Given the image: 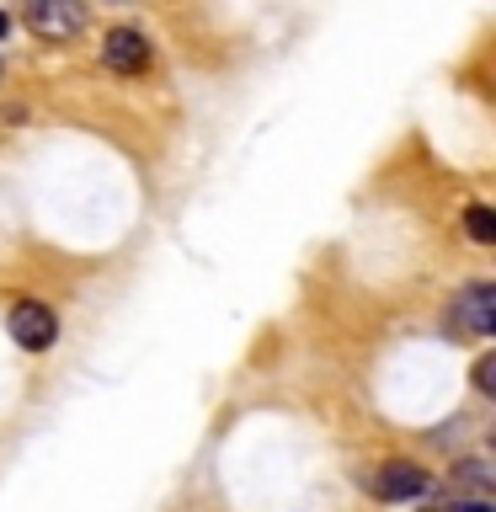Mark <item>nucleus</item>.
I'll return each mask as SVG.
<instances>
[{
  "mask_svg": "<svg viewBox=\"0 0 496 512\" xmlns=\"http://www.w3.org/2000/svg\"><path fill=\"white\" fill-rule=\"evenodd\" d=\"M80 27H86V6H75V0H38V6H27V32H38L43 43H70Z\"/></svg>",
  "mask_w": 496,
  "mask_h": 512,
  "instance_id": "obj_1",
  "label": "nucleus"
},
{
  "mask_svg": "<svg viewBox=\"0 0 496 512\" xmlns=\"http://www.w3.org/2000/svg\"><path fill=\"white\" fill-rule=\"evenodd\" d=\"M11 342L27 347V352H48V347L59 342L54 310H48V304H38V299H22V304L11 310Z\"/></svg>",
  "mask_w": 496,
  "mask_h": 512,
  "instance_id": "obj_2",
  "label": "nucleus"
},
{
  "mask_svg": "<svg viewBox=\"0 0 496 512\" xmlns=\"http://www.w3.org/2000/svg\"><path fill=\"white\" fill-rule=\"evenodd\" d=\"M102 64L118 75H139L144 64H150V38H144L139 27H112L102 38Z\"/></svg>",
  "mask_w": 496,
  "mask_h": 512,
  "instance_id": "obj_3",
  "label": "nucleus"
},
{
  "mask_svg": "<svg viewBox=\"0 0 496 512\" xmlns=\"http://www.w3.org/2000/svg\"><path fill=\"white\" fill-rule=\"evenodd\" d=\"M368 491H374L379 502H411V496L427 491V470H416V464H406V459H390V464L374 470Z\"/></svg>",
  "mask_w": 496,
  "mask_h": 512,
  "instance_id": "obj_4",
  "label": "nucleus"
},
{
  "mask_svg": "<svg viewBox=\"0 0 496 512\" xmlns=\"http://www.w3.org/2000/svg\"><path fill=\"white\" fill-rule=\"evenodd\" d=\"M454 326L470 336H491L496 331V288L491 283H470L454 299Z\"/></svg>",
  "mask_w": 496,
  "mask_h": 512,
  "instance_id": "obj_5",
  "label": "nucleus"
},
{
  "mask_svg": "<svg viewBox=\"0 0 496 512\" xmlns=\"http://www.w3.org/2000/svg\"><path fill=\"white\" fill-rule=\"evenodd\" d=\"M464 230H470V240H480V246H491L496 240V214L486 203H470L464 208Z\"/></svg>",
  "mask_w": 496,
  "mask_h": 512,
  "instance_id": "obj_6",
  "label": "nucleus"
},
{
  "mask_svg": "<svg viewBox=\"0 0 496 512\" xmlns=\"http://www.w3.org/2000/svg\"><path fill=\"white\" fill-rule=\"evenodd\" d=\"M454 480H464L470 491H491V470L480 459H464V464H454Z\"/></svg>",
  "mask_w": 496,
  "mask_h": 512,
  "instance_id": "obj_7",
  "label": "nucleus"
},
{
  "mask_svg": "<svg viewBox=\"0 0 496 512\" xmlns=\"http://www.w3.org/2000/svg\"><path fill=\"white\" fill-rule=\"evenodd\" d=\"M491 379H496V358L486 352V358L475 363V390H486V395H491Z\"/></svg>",
  "mask_w": 496,
  "mask_h": 512,
  "instance_id": "obj_8",
  "label": "nucleus"
},
{
  "mask_svg": "<svg viewBox=\"0 0 496 512\" xmlns=\"http://www.w3.org/2000/svg\"><path fill=\"white\" fill-rule=\"evenodd\" d=\"M448 512H491V502H486V496H475V502H454Z\"/></svg>",
  "mask_w": 496,
  "mask_h": 512,
  "instance_id": "obj_9",
  "label": "nucleus"
},
{
  "mask_svg": "<svg viewBox=\"0 0 496 512\" xmlns=\"http://www.w3.org/2000/svg\"><path fill=\"white\" fill-rule=\"evenodd\" d=\"M6 32H11V16H6V11H0V38H6Z\"/></svg>",
  "mask_w": 496,
  "mask_h": 512,
  "instance_id": "obj_10",
  "label": "nucleus"
}]
</instances>
